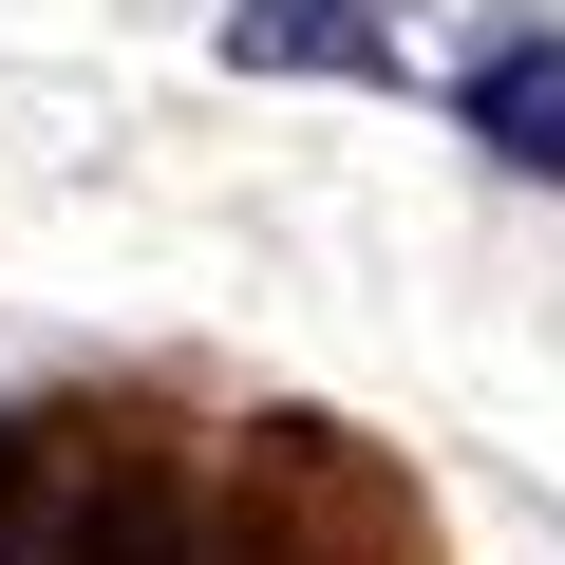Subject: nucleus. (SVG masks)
Masks as SVG:
<instances>
[{
    "instance_id": "f257e3e1",
    "label": "nucleus",
    "mask_w": 565,
    "mask_h": 565,
    "mask_svg": "<svg viewBox=\"0 0 565 565\" xmlns=\"http://www.w3.org/2000/svg\"><path fill=\"white\" fill-rule=\"evenodd\" d=\"M0 565H282L245 471L207 434H151L132 396H20L0 415Z\"/></svg>"
},
{
    "instance_id": "f03ea898",
    "label": "nucleus",
    "mask_w": 565,
    "mask_h": 565,
    "mask_svg": "<svg viewBox=\"0 0 565 565\" xmlns=\"http://www.w3.org/2000/svg\"><path fill=\"white\" fill-rule=\"evenodd\" d=\"M226 57L245 76H377L396 95L415 39H396V0H226Z\"/></svg>"
},
{
    "instance_id": "7ed1b4c3",
    "label": "nucleus",
    "mask_w": 565,
    "mask_h": 565,
    "mask_svg": "<svg viewBox=\"0 0 565 565\" xmlns=\"http://www.w3.org/2000/svg\"><path fill=\"white\" fill-rule=\"evenodd\" d=\"M452 114H471V151H509V170L565 189V39H490V57L452 76Z\"/></svg>"
}]
</instances>
